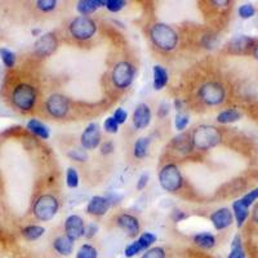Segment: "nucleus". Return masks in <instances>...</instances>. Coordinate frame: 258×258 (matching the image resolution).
Listing matches in <instances>:
<instances>
[{"mask_svg": "<svg viewBox=\"0 0 258 258\" xmlns=\"http://www.w3.org/2000/svg\"><path fill=\"white\" fill-rule=\"evenodd\" d=\"M150 39L158 49L172 52L178 44V34L172 26L159 22L150 29Z\"/></svg>", "mask_w": 258, "mask_h": 258, "instance_id": "1", "label": "nucleus"}, {"mask_svg": "<svg viewBox=\"0 0 258 258\" xmlns=\"http://www.w3.org/2000/svg\"><path fill=\"white\" fill-rule=\"evenodd\" d=\"M136 77V69L131 62H117L111 71L112 84L119 89H126L131 87Z\"/></svg>", "mask_w": 258, "mask_h": 258, "instance_id": "7", "label": "nucleus"}, {"mask_svg": "<svg viewBox=\"0 0 258 258\" xmlns=\"http://www.w3.org/2000/svg\"><path fill=\"white\" fill-rule=\"evenodd\" d=\"M238 13L240 16V18H243V20H249V18H252L255 15V8L250 3L241 4L238 8Z\"/></svg>", "mask_w": 258, "mask_h": 258, "instance_id": "34", "label": "nucleus"}, {"mask_svg": "<svg viewBox=\"0 0 258 258\" xmlns=\"http://www.w3.org/2000/svg\"><path fill=\"white\" fill-rule=\"evenodd\" d=\"M199 98L208 106H218L225 101L226 89L221 83H204L199 88Z\"/></svg>", "mask_w": 258, "mask_h": 258, "instance_id": "8", "label": "nucleus"}, {"mask_svg": "<svg viewBox=\"0 0 258 258\" xmlns=\"http://www.w3.org/2000/svg\"><path fill=\"white\" fill-rule=\"evenodd\" d=\"M211 222L216 230H225L234 222V214L229 208H220L211 214Z\"/></svg>", "mask_w": 258, "mask_h": 258, "instance_id": "14", "label": "nucleus"}, {"mask_svg": "<svg viewBox=\"0 0 258 258\" xmlns=\"http://www.w3.org/2000/svg\"><path fill=\"white\" fill-rule=\"evenodd\" d=\"M222 140V133L220 129L211 124H203L197 126L191 133V141L195 149L207 151L217 146Z\"/></svg>", "mask_w": 258, "mask_h": 258, "instance_id": "2", "label": "nucleus"}, {"mask_svg": "<svg viewBox=\"0 0 258 258\" xmlns=\"http://www.w3.org/2000/svg\"><path fill=\"white\" fill-rule=\"evenodd\" d=\"M145 249V246L142 245L141 243H140V240H136L133 241V243H131L129 245L125 246V249H124V254H125L126 258H132L135 257V255H137L138 253H141L144 252Z\"/></svg>", "mask_w": 258, "mask_h": 258, "instance_id": "31", "label": "nucleus"}, {"mask_svg": "<svg viewBox=\"0 0 258 258\" xmlns=\"http://www.w3.org/2000/svg\"><path fill=\"white\" fill-rule=\"evenodd\" d=\"M97 232H98V225L97 223H89L88 226H85V238L87 239H92L94 238L97 235Z\"/></svg>", "mask_w": 258, "mask_h": 258, "instance_id": "42", "label": "nucleus"}, {"mask_svg": "<svg viewBox=\"0 0 258 258\" xmlns=\"http://www.w3.org/2000/svg\"><path fill=\"white\" fill-rule=\"evenodd\" d=\"M229 50L235 54H244V53L249 52V49L254 48V40L249 36L240 35L232 39L227 45Z\"/></svg>", "mask_w": 258, "mask_h": 258, "instance_id": "17", "label": "nucleus"}, {"mask_svg": "<svg viewBox=\"0 0 258 258\" xmlns=\"http://www.w3.org/2000/svg\"><path fill=\"white\" fill-rule=\"evenodd\" d=\"M80 144L83 149L94 150L100 146L101 144V129L97 123H91L87 128L83 131L82 137H80Z\"/></svg>", "mask_w": 258, "mask_h": 258, "instance_id": "12", "label": "nucleus"}, {"mask_svg": "<svg viewBox=\"0 0 258 258\" xmlns=\"http://www.w3.org/2000/svg\"><path fill=\"white\" fill-rule=\"evenodd\" d=\"M53 249L62 257H69L74 252V241L70 238H68L66 235L57 236L53 240Z\"/></svg>", "mask_w": 258, "mask_h": 258, "instance_id": "18", "label": "nucleus"}, {"mask_svg": "<svg viewBox=\"0 0 258 258\" xmlns=\"http://www.w3.org/2000/svg\"><path fill=\"white\" fill-rule=\"evenodd\" d=\"M141 258H167V253H165L164 248H161V246H153V248L145 250Z\"/></svg>", "mask_w": 258, "mask_h": 258, "instance_id": "35", "label": "nucleus"}, {"mask_svg": "<svg viewBox=\"0 0 258 258\" xmlns=\"http://www.w3.org/2000/svg\"><path fill=\"white\" fill-rule=\"evenodd\" d=\"M257 199H258V187H255L254 190H252V191H249L248 194H245V195H244L240 200L244 206L248 207V208H250V207L253 206V203H254Z\"/></svg>", "mask_w": 258, "mask_h": 258, "instance_id": "39", "label": "nucleus"}, {"mask_svg": "<svg viewBox=\"0 0 258 258\" xmlns=\"http://www.w3.org/2000/svg\"><path fill=\"white\" fill-rule=\"evenodd\" d=\"M21 232H22V236L27 241H35L44 235L45 229L40 225H29L26 227H24Z\"/></svg>", "mask_w": 258, "mask_h": 258, "instance_id": "25", "label": "nucleus"}, {"mask_svg": "<svg viewBox=\"0 0 258 258\" xmlns=\"http://www.w3.org/2000/svg\"><path fill=\"white\" fill-rule=\"evenodd\" d=\"M110 207H111V204H110L107 198L96 195V197H93L89 200L88 206H87V212L92 214V216H96V217H102V216L107 213Z\"/></svg>", "mask_w": 258, "mask_h": 258, "instance_id": "15", "label": "nucleus"}, {"mask_svg": "<svg viewBox=\"0 0 258 258\" xmlns=\"http://www.w3.org/2000/svg\"><path fill=\"white\" fill-rule=\"evenodd\" d=\"M66 185L70 188H77L79 186V174L75 168L70 167L66 170Z\"/></svg>", "mask_w": 258, "mask_h": 258, "instance_id": "32", "label": "nucleus"}, {"mask_svg": "<svg viewBox=\"0 0 258 258\" xmlns=\"http://www.w3.org/2000/svg\"><path fill=\"white\" fill-rule=\"evenodd\" d=\"M59 209V203L56 197H53L50 194H44L36 199L32 207L34 216L39 221H50L57 214Z\"/></svg>", "mask_w": 258, "mask_h": 258, "instance_id": "4", "label": "nucleus"}, {"mask_svg": "<svg viewBox=\"0 0 258 258\" xmlns=\"http://www.w3.org/2000/svg\"><path fill=\"white\" fill-rule=\"evenodd\" d=\"M150 145H151V138L150 137L138 138L135 144V147H133V154H135V158H137V159L146 158L147 154H149Z\"/></svg>", "mask_w": 258, "mask_h": 258, "instance_id": "26", "label": "nucleus"}, {"mask_svg": "<svg viewBox=\"0 0 258 258\" xmlns=\"http://www.w3.org/2000/svg\"><path fill=\"white\" fill-rule=\"evenodd\" d=\"M26 126L30 132L34 136H36V137L41 138V140H48V138H49V128H48L44 123H41L40 120H38V119H30V120L27 121Z\"/></svg>", "mask_w": 258, "mask_h": 258, "instance_id": "20", "label": "nucleus"}, {"mask_svg": "<svg viewBox=\"0 0 258 258\" xmlns=\"http://www.w3.org/2000/svg\"><path fill=\"white\" fill-rule=\"evenodd\" d=\"M106 6V0H80L77 4V11L82 16H87L89 17V15L94 13L97 11V8L100 7Z\"/></svg>", "mask_w": 258, "mask_h": 258, "instance_id": "19", "label": "nucleus"}, {"mask_svg": "<svg viewBox=\"0 0 258 258\" xmlns=\"http://www.w3.org/2000/svg\"><path fill=\"white\" fill-rule=\"evenodd\" d=\"M112 117L115 119V121H116L119 125H121V124H124L126 121V119H128V112L125 111V110L123 109V107H119V109L115 110L114 115H112Z\"/></svg>", "mask_w": 258, "mask_h": 258, "instance_id": "41", "label": "nucleus"}, {"mask_svg": "<svg viewBox=\"0 0 258 258\" xmlns=\"http://www.w3.org/2000/svg\"><path fill=\"white\" fill-rule=\"evenodd\" d=\"M188 121H190V116H188L186 112L179 111L177 112L176 119H174V126L178 132H183L186 129V126L188 125Z\"/></svg>", "mask_w": 258, "mask_h": 258, "instance_id": "33", "label": "nucleus"}, {"mask_svg": "<svg viewBox=\"0 0 258 258\" xmlns=\"http://www.w3.org/2000/svg\"><path fill=\"white\" fill-rule=\"evenodd\" d=\"M0 58L3 61L4 66L8 69L15 68L16 61H17L15 53L11 49H8V48H0Z\"/></svg>", "mask_w": 258, "mask_h": 258, "instance_id": "29", "label": "nucleus"}, {"mask_svg": "<svg viewBox=\"0 0 258 258\" xmlns=\"http://www.w3.org/2000/svg\"><path fill=\"white\" fill-rule=\"evenodd\" d=\"M103 129H105L107 133H111V135H115L119 131V124L115 121V119L112 116H109L103 123Z\"/></svg>", "mask_w": 258, "mask_h": 258, "instance_id": "40", "label": "nucleus"}, {"mask_svg": "<svg viewBox=\"0 0 258 258\" xmlns=\"http://www.w3.org/2000/svg\"><path fill=\"white\" fill-rule=\"evenodd\" d=\"M132 123L136 129H145L151 123V109L147 103H140L133 111Z\"/></svg>", "mask_w": 258, "mask_h": 258, "instance_id": "13", "label": "nucleus"}, {"mask_svg": "<svg viewBox=\"0 0 258 258\" xmlns=\"http://www.w3.org/2000/svg\"><path fill=\"white\" fill-rule=\"evenodd\" d=\"M69 31H70L71 36L74 39L80 41L89 40L93 38L94 34L97 31V25L91 17L87 16H79V17L74 18L71 21L70 26H69Z\"/></svg>", "mask_w": 258, "mask_h": 258, "instance_id": "6", "label": "nucleus"}, {"mask_svg": "<svg viewBox=\"0 0 258 258\" xmlns=\"http://www.w3.org/2000/svg\"><path fill=\"white\" fill-rule=\"evenodd\" d=\"M147 183H149V174H147V173L141 174V176H140V178H138V181H137V190L138 191L144 190V188L147 186Z\"/></svg>", "mask_w": 258, "mask_h": 258, "instance_id": "44", "label": "nucleus"}, {"mask_svg": "<svg viewBox=\"0 0 258 258\" xmlns=\"http://www.w3.org/2000/svg\"><path fill=\"white\" fill-rule=\"evenodd\" d=\"M194 243L202 249H212L216 245V236L211 232H200L194 235Z\"/></svg>", "mask_w": 258, "mask_h": 258, "instance_id": "24", "label": "nucleus"}, {"mask_svg": "<svg viewBox=\"0 0 258 258\" xmlns=\"http://www.w3.org/2000/svg\"><path fill=\"white\" fill-rule=\"evenodd\" d=\"M116 222L117 226H119L121 230H124L129 236H137V235L140 234L141 226H140V222H138L137 218H136L135 216H132V214H120V216L117 217Z\"/></svg>", "mask_w": 258, "mask_h": 258, "instance_id": "16", "label": "nucleus"}, {"mask_svg": "<svg viewBox=\"0 0 258 258\" xmlns=\"http://www.w3.org/2000/svg\"><path fill=\"white\" fill-rule=\"evenodd\" d=\"M57 2L56 0H38L36 2V7L38 9H40L41 12L48 13V12H52L54 9L57 8Z\"/></svg>", "mask_w": 258, "mask_h": 258, "instance_id": "36", "label": "nucleus"}, {"mask_svg": "<svg viewBox=\"0 0 258 258\" xmlns=\"http://www.w3.org/2000/svg\"><path fill=\"white\" fill-rule=\"evenodd\" d=\"M68 156L74 161H82L84 163L87 159H88V154L84 149H73L68 153Z\"/></svg>", "mask_w": 258, "mask_h": 258, "instance_id": "37", "label": "nucleus"}, {"mask_svg": "<svg viewBox=\"0 0 258 258\" xmlns=\"http://www.w3.org/2000/svg\"><path fill=\"white\" fill-rule=\"evenodd\" d=\"M98 252L92 244H83L77 252V258H97Z\"/></svg>", "mask_w": 258, "mask_h": 258, "instance_id": "30", "label": "nucleus"}, {"mask_svg": "<svg viewBox=\"0 0 258 258\" xmlns=\"http://www.w3.org/2000/svg\"><path fill=\"white\" fill-rule=\"evenodd\" d=\"M227 258H245V250L243 246V240L240 235H235L231 243V250Z\"/></svg>", "mask_w": 258, "mask_h": 258, "instance_id": "28", "label": "nucleus"}, {"mask_svg": "<svg viewBox=\"0 0 258 258\" xmlns=\"http://www.w3.org/2000/svg\"><path fill=\"white\" fill-rule=\"evenodd\" d=\"M186 217H187V216H186L185 212L179 211V209H174V211L172 212V220H173L174 222H181V221L185 220Z\"/></svg>", "mask_w": 258, "mask_h": 258, "instance_id": "45", "label": "nucleus"}, {"mask_svg": "<svg viewBox=\"0 0 258 258\" xmlns=\"http://www.w3.org/2000/svg\"><path fill=\"white\" fill-rule=\"evenodd\" d=\"M212 4H216V6L218 7H227L229 6V2H226V0H214V2H212Z\"/></svg>", "mask_w": 258, "mask_h": 258, "instance_id": "48", "label": "nucleus"}, {"mask_svg": "<svg viewBox=\"0 0 258 258\" xmlns=\"http://www.w3.org/2000/svg\"><path fill=\"white\" fill-rule=\"evenodd\" d=\"M253 53H254L255 59H257V61H258V44L254 45V48H253Z\"/></svg>", "mask_w": 258, "mask_h": 258, "instance_id": "49", "label": "nucleus"}, {"mask_svg": "<svg viewBox=\"0 0 258 258\" xmlns=\"http://www.w3.org/2000/svg\"><path fill=\"white\" fill-rule=\"evenodd\" d=\"M241 119V112L238 109H226L217 115L220 124H231Z\"/></svg>", "mask_w": 258, "mask_h": 258, "instance_id": "27", "label": "nucleus"}, {"mask_svg": "<svg viewBox=\"0 0 258 258\" xmlns=\"http://www.w3.org/2000/svg\"><path fill=\"white\" fill-rule=\"evenodd\" d=\"M169 112V105L168 103H163V105H160V107H159V112L158 115L159 116H165V115Z\"/></svg>", "mask_w": 258, "mask_h": 258, "instance_id": "46", "label": "nucleus"}, {"mask_svg": "<svg viewBox=\"0 0 258 258\" xmlns=\"http://www.w3.org/2000/svg\"><path fill=\"white\" fill-rule=\"evenodd\" d=\"M252 218H253V221H254V222L258 225V203L254 206V208H253Z\"/></svg>", "mask_w": 258, "mask_h": 258, "instance_id": "47", "label": "nucleus"}, {"mask_svg": "<svg viewBox=\"0 0 258 258\" xmlns=\"http://www.w3.org/2000/svg\"><path fill=\"white\" fill-rule=\"evenodd\" d=\"M154 73V89L155 91H161L168 83V73L161 64H155L153 68Z\"/></svg>", "mask_w": 258, "mask_h": 258, "instance_id": "23", "label": "nucleus"}, {"mask_svg": "<svg viewBox=\"0 0 258 258\" xmlns=\"http://www.w3.org/2000/svg\"><path fill=\"white\" fill-rule=\"evenodd\" d=\"M125 0H106V8L109 9L110 12L117 13L120 12L121 9L125 7Z\"/></svg>", "mask_w": 258, "mask_h": 258, "instance_id": "38", "label": "nucleus"}, {"mask_svg": "<svg viewBox=\"0 0 258 258\" xmlns=\"http://www.w3.org/2000/svg\"><path fill=\"white\" fill-rule=\"evenodd\" d=\"M232 212H234L232 214H234V218L236 221V225L240 229V227L244 226V223H245L248 216H249V208L244 206L241 200L239 199L236 202H234V204H232Z\"/></svg>", "mask_w": 258, "mask_h": 258, "instance_id": "21", "label": "nucleus"}, {"mask_svg": "<svg viewBox=\"0 0 258 258\" xmlns=\"http://www.w3.org/2000/svg\"><path fill=\"white\" fill-rule=\"evenodd\" d=\"M100 150H101V154H102V155H109V154H111L112 151H114V144L110 141L103 142V144L101 145Z\"/></svg>", "mask_w": 258, "mask_h": 258, "instance_id": "43", "label": "nucleus"}, {"mask_svg": "<svg viewBox=\"0 0 258 258\" xmlns=\"http://www.w3.org/2000/svg\"><path fill=\"white\" fill-rule=\"evenodd\" d=\"M57 47H58V40L53 32H47V34L40 35L34 44V49L39 57L50 56L56 52Z\"/></svg>", "mask_w": 258, "mask_h": 258, "instance_id": "10", "label": "nucleus"}, {"mask_svg": "<svg viewBox=\"0 0 258 258\" xmlns=\"http://www.w3.org/2000/svg\"><path fill=\"white\" fill-rule=\"evenodd\" d=\"M69 109H70L69 100L63 94L53 93L45 101V110L50 116L56 117V119H62V117L66 116Z\"/></svg>", "mask_w": 258, "mask_h": 258, "instance_id": "9", "label": "nucleus"}, {"mask_svg": "<svg viewBox=\"0 0 258 258\" xmlns=\"http://www.w3.org/2000/svg\"><path fill=\"white\" fill-rule=\"evenodd\" d=\"M64 235L73 241L79 240L85 235V223L78 214H71L64 221Z\"/></svg>", "mask_w": 258, "mask_h": 258, "instance_id": "11", "label": "nucleus"}, {"mask_svg": "<svg viewBox=\"0 0 258 258\" xmlns=\"http://www.w3.org/2000/svg\"><path fill=\"white\" fill-rule=\"evenodd\" d=\"M38 92L32 85L27 83H21L16 85L12 92V102L13 105L21 111H30L35 106Z\"/></svg>", "mask_w": 258, "mask_h": 258, "instance_id": "3", "label": "nucleus"}, {"mask_svg": "<svg viewBox=\"0 0 258 258\" xmlns=\"http://www.w3.org/2000/svg\"><path fill=\"white\" fill-rule=\"evenodd\" d=\"M159 183L168 192H176L183 185V177H182L179 168L176 164L164 165L159 172Z\"/></svg>", "mask_w": 258, "mask_h": 258, "instance_id": "5", "label": "nucleus"}, {"mask_svg": "<svg viewBox=\"0 0 258 258\" xmlns=\"http://www.w3.org/2000/svg\"><path fill=\"white\" fill-rule=\"evenodd\" d=\"M172 145L174 146V149L178 150L179 153L182 154L191 153L194 149L192 141H191V136L187 135V133H182V135L174 137Z\"/></svg>", "mask_w": 258, "mask_h": 258, "instance_id": "22", "label": "nucleus"}]
</instances>
